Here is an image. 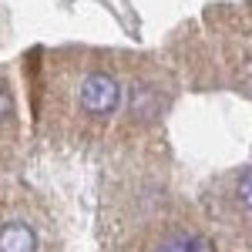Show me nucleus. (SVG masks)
<instances>
[{"label": "nucleus", "instance_id": "f03ea898", "mask_svg": "<svg viewBox=\"0 0 252 252\" xmlns=\"http://www.w3.org/2000/svg\"><path fill=\"white\" fill-rule=\"evenodd\" d=\"M0 252H37V232L27 222H7L0 229Z\"/></svg>", "mask_w": 252, "mask_h": 252}, {"label": "nucleus", "instance_id": "20e7f679", "mask_svg": "<svg viewBox=\"0 0 252 252\" xmlns=\"http://www.w3.org/2000/svg\"><path fill=\"white\" fill-rule=\"evenodd\" d=\"M249 182H252V172H249V168H242V175H239V202H242V212H249V205H252Z\"/></svg>", "mask_w": 252, "mask_h": 252}, {"label": "nucleus", "instance_id": "f257e3e1", "mask_svg": "<svg viewBox=\"0 0 252 252\" xmlns=\"http://www.w3.org/2000/svg\"><path fill=\"white\" fill-rule=\"evenodd\" d=\"M121 101V88L111 74H88L81 81V104L91 115H111Z\"/></svg>", "mask_w": 252, "mask_h": 252}, {"label": "nucleus", "instance_id": "7ed1b4c3", "mask_svg": "<svg viewBox=\"0 0 252 252\" xmlns=\"http://www.w3.org/2000/svg\"><path fill=\"white\" fill-rule=\"evenodd\" d=\"M158 252H205V242L202 239H185V235H175V239H165Z\"/></svg>", "mask_w": 252, "mask_h": 252}, {"label": "nucleus", "instance_id": "39448f33", "mask_svg": "<svg viewBox=\"0 0 252 252\" xmlns=\"http://www.w3.org/2000/svg\"><path fill=\"white\" fill-rule=\"evenodd\" d=\"M10 108H14V101H10V91L3 88V81H0V121L10 115Z\"/></svg>", "mask_w": 252, "mask_h": 252}]
</instances>
